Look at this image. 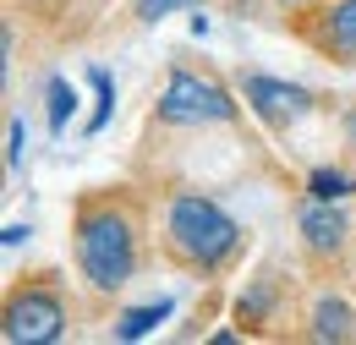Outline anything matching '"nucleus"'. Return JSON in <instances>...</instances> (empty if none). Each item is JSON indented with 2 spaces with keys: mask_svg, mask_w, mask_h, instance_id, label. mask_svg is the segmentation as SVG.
I'll use <instances>...</instances> for the list:
<instances>
[{
  "mask_svg": "<svg viewBox=\"0 0 356 345\" xmlns=\"http://www.w3.org/2000/svg\"><path fill=\"white\" fill-rule=\"evenodd\" d=\"M285 6H307V0H285Z\"/></svg>",
  "mask_w": 356,
  "mask_h": 345,
  "instance_id": "a211bd4d",
  "label": "nucleus"
},
{
  "mask_svg": "<svg viewBox=\"0 0 356 345\" xmlns=\"http://www.w3.org/2000/svg\"><path fill=\"white\" fill-rule=\"evenodd\" d=\"M44 104H49V131L60 137V131H66V121L77 115V88L66 83V77H49V88H44Z\"/></svg>",
  "mask_w": 356,
  "mask_h": 345,
  "instance_id": "9d476101",
  "label": "nucleus"
},
{
  "mask_svg": "<svg viewBox=\"0 0 356 345\" xmlns=\"http://www.w3.org/2000/svg\"><path fill=\"white\" fill-rule=\"evenodd\" d=\"M159 247L192 274H220L241 252V225L209 192H170L159 219Z\"/></svg>",
  "mask_w": 356,
  "mask_h": 345,
  "instance_id": "f03ea898",
  "label": "nucleus"
},
{
  "mask_svg": "<svg viewBox=\"0 0 356 345\" xmlns=\"http://www.w3.org/2000/svg\"><path fill=\"white\" fill-rule=\"evenodd\" d=\"M296 230H302V241H307L312 258H334V252L346 247V236H351V219L340 214V203L307 198L302 214H296Z\"/></svg>",
  "mask_w": 356,
  "mask_h": 345,
  "instance_id": "423d86ee",
  "label": "nucleus"
},
{
  "mask_svg": "<svg viewBox=\"0 0 356 345\" xmlns=\"http://www.w3.org/2000/svg\"><path fill=\"white\" fill-rule=\"evenodd\" d=\"M307 335L312 340H356V312L340 296H318L307 318Z\"/></svg>",
  "mask_w": 356,
  "mask_h": 345,
  "instance_id": "6e6552de",
  "label": "nucleus"
},
{
  "mask_svg": "<svg viewBox=\"0 0 356 345\" xmlns=\"http://www.w3.org/2000/svg\"><path fill=\"white\" fill-rule=\"evenodd\" d=\"M154 115L165 121V127H230L236 115H241V104L225 93L214 77H197V72H186L176 66L170 72V83L159 93V104H154Z\"/></svg>",
  "mask_w": 356,
  "mask_h": 345,
  "instance_id": "7ed1b4c3",
  "label": "nucleus"
},
{
  "mask_svg": "<svg viewBox=\"0 0 356 345\" xmlns=\"http://www.w3.org/2000/svg\"><path fill=\"white\" fill-rule=\"evenodd\" d=\"M312 44L329 55V61H346L356 66V0H329L312 22Z\"/></svg>",
  "mask_w": 356,
  "mask_h": 345,
  "instance_id": "0eeeda50",
  "label": "nucleus"
},
{
  "mask_svg": "<svg viewBox=\"0 0 356 345\" xmlns=\"http://www.w3.org/2000/svg\"><path fill=\"white\" fill-rule=\"evenodd\" d=\"M11 148H6V165L11 170H22V154H28V127H22V115H11Z\"/></svg>",
  "mask_w": 356,
  "mask_h": 345,
  "instance_id": "2eb2a0df",
  "label": "nucleus"
},
{
  "mask_svg": "<svg viewBox=\"0 0 356 345\" xmlns=\"http://www.w3.org/2000/svg\"><path fill=\"white\" fill-rule=\"evenodd\" d=\"M241 99L252 104V115L264 121V127L285 131L296 127L302 115H312V93L302 83H285V77H264V72H247L241 77Z\"/></svg>",
  "mask_w": 356,
  "mask_h": 345,
  "instance_id": "39448f33",
  "label": "nucleus"
},
{
  "mask_svg": "<svg viewBox=\"0 0 356 345\" xmlns=\"http://www.w3.org/2000/svg\"><path fill=\"white\" fill-rule=\"evenodd\" d=\"M6 247H17V241H28V225H6V236H0Z\"/></svg>",
  "mask_w": 356,
  "mask_h": 345,
  "instance_id": "dca6fc26",
  "label": "nucleus"
},
{
  "mask_svg": "<svg viewBox=\"0 0 356 345\" xmlns=\"http://www.w3.org/2000/svg\"><path fill=\"white\" fill-rule=\"evenodd\" d=\"M170 312H176V302H170V296H159V302H148V307L121 312V318H115V340H143V335H154Z\"/></svg>",
  "mask_w": 356,
  "mask_h": 345,
  "instance_id": "1a4fd4ad",
  "label": "nucleus"
},
{
  "mask_svg": "<svg viewBox=\"0 0 356 345\" xmlns=\"http://www.w3.org/2000/svg\"><path fill=\"white\" fill-rule=\"evenodd\" d=\"M170 11H197V0H137V17L143 22H159Z\"/></svg>",
  "mask_w": 356,
  "mask_h": 345,
  "instance_id": "4468645a",
  "label": "nucleus"
},
{
  "mask_svg": "<svg viewBox=\"0 0 356 345\" xmlns=\"http://www.w3.org/2000/svg\"><path fill=\"white\" fill-rule=\"evenodd\" d=\"M6 345H55L66 335V302L55 285H22L6 296Z\"/></svg>",
  "mask_w": 356,
  "mask_h": 345,
  "instance_id": "20e7f679",
  "label": "nucleus"
},
{
  "mask_svg": "<svg viewBox=\"0 0 356 345\" xmlns=\"http://www.w3.org/2000/svg\"><path fill=\"white\" fill-rule=\"evenodd\" d=\"M241 318H252V323H264L268 312H274V280H258L247 296H241V307H236Z\"/></svg>",
  "mask_w": 356,
  "mask_h": 345,
  "instance_id": "ddd939ff",
  "label": "nucleus"
},
{
  "mask_svg": "<svg viewBox=\"0 0 356 345\" xmlns=\"http://www.w3.org/2000/svg\"><path fill=\"white\" fill-rule=\"evenodd\" d=\"M346 137H351V143H356V110H351V115H346Z\"/></svg>",
  "mask_w": 356,
  "mask_h": 345,
  "instance_id": "f3484780",
  "label": "nucleus"
},
{
  "mask_svg": "<svg viewBox=\"0 0 356 345\" xmlns=\"http://www.w3.org/2000/svg\"><path fill=\"white\" fill-rule=\"evenodd\" d=\"M72 258H77V274L88 280L93 291H121L137 274V219L127 203L115 198H88L77 203V219H72Z\"/></svg>",
  "mask_w": 356,
  "mask_h": 345,
  "instance_id": "f257e3e1",
  "label": "nucleus"
},
{
  "mask_svg": "<svg viewBox=\"0 0 356 345\" xmlns=\"http://www.w3.org/2000/svg\"><path fill=\"white\" fill-rule=\"evenodd\" d=\"M346 192H356V181H351V175H340V170H312V175H307V198L340 203Z\"/></svg>",
  "mask_w": 356,
  "mask_h": 345,
  "instance_id": "f8f14e48",
  "label": "nucleus"
},
{
  "mask_svg": "<svg viewBox=\"0 0 356 345\" xmlns=\"http://www.w3.org/2000/svg\"><path fill=\"white\" fill-rule=\"evenodd\" d=\"M88 83H93V93H99V110L88 115V131H104L110 115H115V77H110L104 66H88Z\"/></svg>",
  "mask_w": 356,
  "mask_h": 345,
  "instance_id": "9b49d317",
  "label": "nucleus"
}]
</instances>
